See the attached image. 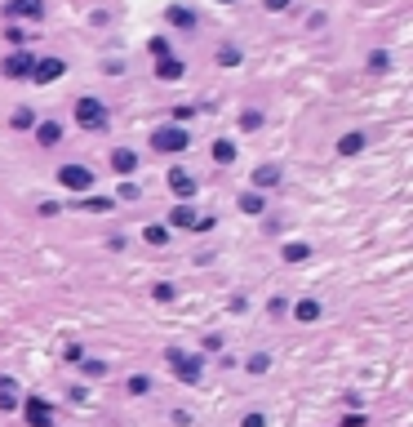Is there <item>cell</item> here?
Wrapping results in <instances>:
<instances>
[{
	"label": "cell",
	"mask_w": 413,
	"mask_h": 427,
	"mask_svg": "<svg viewBox=\"0 0 413 427\" xmlns=\"http://www.w3.org/2000/svg\"><path fill=\"white\" fill-rule=\"evenodd\" d=\"M165 361H169V370H174L182 383H200V378H204V361L191 356V352H182V347H169Z\"/></svg>",
	"instance_id": "6da1fadb"
},
{
	"label": "cell",
	"mask_w": 413,
	"mask_h": 427,
	"mask_svg": "<svg viewBox=\"0 0 413 427\" xmlns=\"http://www.w3.org/2000/svg\"><path fill=\"white\" fill-rule=\"evenodd\" d=\"M76 120H80V129H89V133H103L107 129V107H103V99H80L76 103Z\"/></svg>",
	"instance_id": "7a4b0ae2"
},
{
	"label": "cell",
	"mask_w": 413,
	"mask_h": 427,
	"mask_svg": "<svg viewBox=\"0 0 413 427\" xmlns=\"http://www.w3.org/2000/svg\"><path fill=\"white\" fill-rule=\"evenodd\" d=\"M58 182H63L67 191H89V187H93V169H84V165H63V169H58Z\"/></svg>",
	"instance_id": "3957f363"
},
{
	"label": "cell",
	"mask_w": 413,
	"mask_h": 427,
	"mask_svg": "<svg viewBox=\"0 0 413 427\" xmlns=\"http://www.w3.org/2000/svg\"><path fill=\"white\" fill-rule=\"evenodd\" d=\"M151 143H156V152H182V147H187V129H182V125H165V129L151 133Z\"/></svg>",
	"instance_id": "277c9868"
},
{
	"label": "cell",
	"mask_w": 413,
	"mask_h": 427,
	"mask_svg": "<svg viewBox=\"0 0 413 427\" xmlns=\"http://www.w3.org/2000/svg\"><path fill=\"white\" fill-rule=\"evenodd\" d=\"M22 419H27L31 427H54V410L45 405L40 396H27L22 400Z\"/></svg>",
	"instance_id": "5b68a950"
},
{
	"label": "cell",
	"mask_w": 413,
	"mask_h": 427,
	"mask_svg": "<svg viewBox=\"0 0 413 427\" xmlns=\"http://www.w3.org/2000/svg\"><path fill=\"white\" fill-rule=\"evenodd\" d=\"M31 67H36V58H31L27 50H14V54L5 58V67H0V71H5V76H14V80H22V76H31Z\"/></svg>",
	"instance_id": "8992f818"
},
{
	"label": "cell",
	"mask_w": 413,
	"mask_h": 427,
	"mask_svg": "<svg viewBox=\"0 0 413 427\" xmlns=\"http://www.w3.org/2000/svg\"><path fill=\"white\" fill-rule=\"evenodd\" d=\"M165 22H169V27H182V31H196L200 27L196 9H187V5H169L165 9Z\"/></svg>",
	"instance_id": "52a82bcc"
},
{
	"label": "cell",
	"mask_w": 413,
	"mask_h": 427,
	"mask_svg": "<svg viewBox=\"0 0 413 427\" xmlns=\"http://www.w3.org/2000/svg\"><path fill=\"white\" fill-rule=\"evenodd\" d=\"M169 218H174V227H213V218H196V210H191V205H174V210H169Z\"/></svg>",
	"instance_id": "ba28073f"
},
{
	"label": "cell",
	"mask_w": 413,
	"mask_h": 427,
	"mask_svg": "<svg viewBox=\"0 0 413 427\" xmlns=\"http://www.w3.org/2000/svg\"><path fill=\"white\" fill-rule=\"evenodd\" d=\"M63 71H67V67L58 63V58H45V63H36V67H31V80H36V85H50V80L63 76Z\"/></svg>",
	"instance_id": "9c48e42d"
},
{
	"label": "cell",
	"mask_w": 413,
	"mask_h": 427,
	"mask_svg": "<svg viewBox=\"0 0 413 427\" xmlns=\"http://www.w3.org/2000/svg\"><path fill=\"white\" fill-rule=\"evenodd\" d=\"M36 143H40V147L63 143V120H40V125H36Z\"/></svg>",
	"instance_id": "30bf717a"
},
{
	"label": "cell",
	"mask_w": 413,
	"mask_h": 427,
	"mask_svg": "<svg viewBox=\"0 0 413 427\" xmlns=\"http://www.w3.org/2000/svg\"><path fill=\"white\" fill-rule=\"evenodd\" d=\"M169 187H174V196H196V178L187 174V169H174V174H169Z\"/></svg>",
	"instance_id": "8fae6325"
},
{
	"label": "cell",
	"mask_w": 413,
	"mask_h": 427,
	"mask_svg": "<svg viewBox=\"0 0 413 427\" xmlns=\"http://www.w3.org/2000/svg\"><path fill=\"white\" fill-rule=\"evenodd\" d=\"M45 5L40 0H9V18H40Z\"/></svg>",
	"instance_id": "7c38bea8"
},
{
	"label": "cell",
	"mask_w": 413,
	"mask_h": 427,
	"mask_svg": "<svg viewBox=\"0 0 413 427\" xmlns=\"http://www.w3.org/2000/svg\"><path fill=\"white\" fill-rule=\"evenodd\" d=\"M276 182H280V169H276V165H258V169H253V187H258V196L266 187H276Z\"/></svg>",
	"instance_id": "4fadbf2b"
},
{
	"label": "cell",
	"mask_w": 413,
	"mask_h": 427,
	"mask_svg": "<svg viewBox=\"0 0 413 427\" xmlns=\"http://www.w3.org/2000/svg\"><path fill=\"white\" fill-rule=\"evenodd\" d=\"M112 169L116 174H133V169H138V156H133L129 147H116L112 152Z\"/></svg>",
	"instance_id": "5bb4252c"
},
{
	"label": "cell",
	"mask_w": 413,
	"mask_h": 427,
	"mask_svg": "<svg viewBox=\"0 0 413 427\" xmlns=\"http://www.w3.org/2000/svg\"><path fill=\"white\" fill-rule=\"evenodd\" d=\"M182 71H187V67H182L178 58H174V54H169V58H160V63H156V76H160V80H182Z\"/></svg>",
	"instance_id": "9a60e30c"
},
{
	"label": "cell",
	"mask_w": 413,
	"mask_h": 427,
	"mask_svg": "<svg viewBox=\"0 0 413 427\" xmlns=\"http://www.w3.org/2000/svg\"><path fill=\"white\" fill-rule=\"evenodd\" d=\"M307 259H311L307 240H289V245H285V263H307Z\"/></svg>",
	"instance_id": "2e32d148"
},
{
	"label": "cell",
	"mask_w": 413,
	"mask_h": 427,
	"mask_svg": "<svg viewBox=\"0 0 413 427\" xmlns=\"http://www.w3.org/2000/svg\"><path fill=\"white\" fill-rule=\"evenodd\" d=\"M0 410H18V387H14V378H0Z\"/></svg>",
	"instance_id": "e0dca14e"
},
{
	"label": "cell",
	"mask_w": 413,
	"mask_h": 427,
	"mask_svg": "<svg viewBox=\"0 0 413 427\" xmlns=\"http://www.w3.org/2000/svg\"><path fill=\"white\" fill-rule=\"evenodd\" d=\"M213 161H218V165H232V161H236V143H232V138H218V143H213Z\"/></svg>",
	"instance_id": "ac0fdd59"
},
{
	"label": "cell",
	"mask_w": 413,
	"mask_h": 427,
	"mask_svg": "<svg viewBox=\"0 0 413 427\" xmlns=\"http://www.w3.org/2000/svg\"><path fill=\"white\" fill-rule=\"evenodd\" d=\"M294 316H298V321H320V303H315V298H302L298 307H294Z\"/></svg>",
	"instance_id": "d6986e66"
},
{
	"label": "cell",
	"mask_w": 413,
	"mask_h": 427,
	"mask_svg": "<svg viewBox=\"0 0 413 427\" xmlns=\"http://www.w3.org/2000/svg\"><path fill=\"white\" fill-rule=\"evenodd\" d=\"M338 152H343V156H356V152H364V133H343Z\"/></svg>",
	"instance_id": "ffe728a7"
},
{
	"label": "cell",
	"mask_w": 413,
	"mask_h": 427,
	"mask_svg": "<svg viewBox=\"0 0 413 427\" xmlns=\"http://www.w3.org/2000/svg\"><path fill=\"white\" fill-rule=\"evenodd\" d=\"M9 125H14V129H36V112H31V107H18V112L9 116Z\"/></svg>",
	"instance_id": "44dd1931"
},
{
	"label": "cell",
	"mask_w": 413,
	"mask_h": 427,
	"mask_svg": "<svg viewBox=\"0 0 413 427\" xmlns=\"http://www.w3.org/2000/svg\"><path fill=\"white\" fill-rule=\"evenodd\" d=\"M142 240H147V245H165V240H169V227H160V223L142 227Z\"/></svg>",
	"instance_id": "7402d4cb"
},
{
	"label": "cell",
	"mask_w": 413,
	"mask_h": 427,
	"mask_svg": "<svg viewBox=\"0 0 413 427\" xmlns=\"http://www.w3.org/2000/svg\"><path fill=\"white\" fill-rule=\"evenodd\" d=\"M262 196H258V191H245V196H240V210H245V214H262Z\"/></svg>",
	"instance_id": "603a6c76"
},
{
	"label": "cell",
	"mask_w": 413,
	"mask_h": 427,
	"mask_svg": "<svg viewBox=\"0 0 413 427\" xmlns=\"http://www.w3.org/2000/svg\"><path fill=\"white\" fill-rule=\"evenodd\" d=\"M129 392H133V396H147V392H151V378H147V374H133V378H129Z\"/></svg>",
	"instance_id": "cb8c5ba5"
},
{
	"label": "cell",
	"mask_w": 413,
	"mask_h": 427,
	"mask_svg": "<svg viewBox=\"0 0 413 427\" xmlns=\"http://www.w3.org/2000/svg\"><path fill=\"white\" fill-rule=\"evenodd\" d=\"M218 63H223V67H236V63H240V50H236V45H223V50H218Z\"/></svg>",
	"instance_id": "d4e9b609"
},
{
	"label": "cell",
	"mask_w": 413,
	"mask_h": 427,
	"mask_svg": "<svg viewBox=\"0 0 413 427\" xmlns=\"http://www.w3.org/2000/svg\"><path fill=\"white\" fill-rule=\"evenodd\" d=\"M84 210H93V214H107V210H112V201H107V196H89V201H84Z\"/></svg>",
	"instance_id": "484cf974"
},
{
	"label": "cell",
	"mask_w": 413,
	"mask_h": 427,
	"mask_svg": "<svg viewBox=\"0 0 413 427\" xmlns=\"http://www.w3.org/2000/svg\"><path fill=\"white\" fill-rule=\"evenodd\" d=\"M5 41H9V45H18V50H22V45H27V31H22V27H5Z\"/></svg>",
	"instance_id": "4316f807"
},
{
	"label": "cell",
	"mask_w": 413,
	"mask_h": 427,
	"mask_svg": "<svg viewBox=\"0 0 413 427\" xmlns=\"http://www.w3.org/2000/svg\"><path fill=\"white\" fill-rule=\"evenodd\" d=\"M266 370H271V361H266L262 352H258V356H249V374H266Z\"/></svg>",
	"instance_id": "83f0119b"
},
{
	"label": "cell",
	"mask_w": 413,
	"mask_h": 427,
	"mask_svg": "<svg viewBox=\"0 0 413 427\" xmlns=\"http://www.w3.org/2000/svg\"><path fill=\"white\" fill-rule=\"evenodd\" d=\"M386 63H391V58H386L382 50H373V54H369V71H386Z\"/></svg>",
	"instance_id": "f1b7e54d"
},
{
	"label": "cell",
	"mask_w": 413,
	"mask_h": 427,
	"mask_svg": "<svg viewBox=\"0 0 413 427\" xmlns=\"http://www.w3.org/2000/svg\"><path fill=\"white\" fill-rule=\"evenodd\" d=\"M262 125V112H245L240 116V129H258Z\"/></svg>",
	"instance_id": "f546056e"
},
{
	"label": "cell",
	"mask_w": 413,
	"mask_h": 427,
	"mask_svg": "<svg viewBox=\"0 0 413 427\" xmlns=\"http://www.w3.org/2000/svg\"><path fill=\"white\" fill-rule=\"evenodd\" d=\"M151 54L156 58H169V41H165V36H156V41H151Z\"/></svg>",
	"instance_id": "4dcf8cb0"
},
{
	"label": "cell",
	"mask_w": 413,
	"mask_h": 427,
	"mask_svg": "<svg viewBox=\"0 0 413 427\" xmlns=\"http://www.w3.org/2000/svg\"><path fill=\"white\" fill-rule=\"evenodd\" d=\"M80 365H84V374H93V378H98V374L107 370V365H103V361H80Z\"/></svg>",
	"instance_id": "1f68e13d"
},
{
	"label": "cell",
	"mask_w": 413,
	"mask_h": 427,
	"mask_svg": "<svg viewBox=\"0 0 413 427\" xmlns=\"http://www.w3.org/2000/svg\"><path fill=\"white\" fill-rule=\"evenodd\" d=\"M191 116H196V107H187V103L174 107V120H191Z\"/></svg>",
	"instance_id": "d6a6232c"
},
{
	"label": "cell",
	"mask_w": 413,
	"mask_h": 427,
	"mask_svg": "<svg viewBox=\"0 0 413 427\" xmlns=\"http://www.w3.org/2000/svg\"><path fill=\"white\" fill-rule=\"evenodd\" d=\"M266 9H271V14H280V9H289V0H262Z\"/></svg>",
	"instance_id": "836d02e7"
},
{
	"label": "cell",
	"mask_w": 413,
	"mask_h": 427,
	"mask_svg": "<svg viewBox=\"0 0 413 427\" xmlns=\"http://www.w3.org/2000/svg\"><path fill=\"white\" fill-rule=\"evenodd\" d=\"M240 427H266V419H262V414H249V419L240 423Z\"/></svg>",
	"instance_id": "e575fe53"
}]
</instances>
